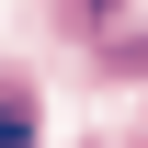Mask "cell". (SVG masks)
Segmentation results:
<instances>
[{
  "mask_svg": "<svg viewBox=\"0 0 148 148\" xmlns=\"http://www.w3.org/2000/svg\"><path fill=\"white\" fill-rule=\"evenodd\" d=\"M0 148H34V103L23 91H0Z\"/></svg>",
  "mask_w": 148,
  "mask_h": 148,
  "instance_id": "1",
  "label": "cell"
}]
</instances>
